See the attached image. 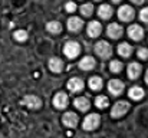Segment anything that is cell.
Instances as JSON below:
<instances>
[{"mask_svg": "<svg viewBox=\"0 0 148 138\" xmlns=\"http://www.w3.org/2000/svg\"><path fill=\"white\" fill-rule=\"evenodd\" d=\"M94 66H95V59L91 58V56H85V58L79 62V68L84 69V71H91Z\"/></svg>", "mask_w": 148, "mask_h": 138, "instance_id": "cell-15", "label": "cell"}, {"mask_svg": "<svg viewBox=\"0 0 148 138\" xmlns=\"http://www.w3.org/2000/svg\"><path fill=\"white\" fill-rule=\"evenodd\" d=\"M128 35H130L131 39H134V41H140V39H143L144 30L141 29V26H138V25H132V26L128 27Z\"/></svg>", "mask_w": 148, "mask_h": 138, "instance_id": "cell-8", "label": "cell"}, {"mask_svg": "<svg viewBox=\"0 0 148 138\" xmlns=\"http://www.w3.org/2000/svg\"><path fill=\"white\" fill-rule=\"evenodd\" d=\"M53 105H55L58 109H63V108H66V105H68V95L63 93V92L56 93L55 98H53Z\"/></svg>", "mask_w": 148, "mask_h": 138, "instance_id": "cell-6", "label": "cell"}, {"mask_svg": "<svg viewBox=\"0 0 148 138\" xmlns=\"http://www.w3.org/2000/svg\"><path fill=\"white\" fill-rule=\"evenodd\" d=\"M26 38H27V33H26L25 30H16V32H14V39H16V41L23 42V41H26Z\"/></svg>", "mask_w": 148, "mask_h": 138, "instance_id": "cell-27", "label": "cell"}, {"mask_svg": "<svg viewBox=\"0 0 148 138\" xmlns=\"http://www.w3.org/2000/svg\"><path fill=\"white\" fill-rule=\"evenodd\" d=\"M106 32H108V36H109V38L118 39V38L122 36V32H124V30H122V27H121L118 23H111V25L108 26Z\"/></svg>", "mask_w": 148, "mask_h": 138, "instance_id": "cell-7", "label": "cell"}, {"mask_svg": "<svg viewBox=\"0 0 148 138\" xmlns=\"http://www.w3.org/2000/svg\"><path fill=\"white\" fill-rule=\"evenodd\" d=\"M23 104H25L26 106L32 108V109H36V108L40 106V99H39L38 96H35V95H27V96H25Z\"/></svg>", "mask_w": 148, "mask_h": 138, "instance_id": "cell-11", "label": "cell"}, {"mask_svg": "<svg viewBox=\"0 0 148 138\" xmlns=\"http://www.w3.org/2000/svg\"><path fill=\"white\" fill-rule=\"evenodd\" d=\"M65 7H66V10H68V12H71V13L76 10V4H75V3H72V1L66 3V6H65Z\"/></svg>", "mask_w": 148, "mask_h": 138, "instance_id": "cell-30", "label": "cell"}, {"mask_svg": "<svg viewBox=\"0 0 148 138\" xmlns=\"http://www.w3.org/2000/svg\"><path fill=\"white\" fill-rule=\"evenodd\" d=\"M131 52H132V47L128 45V43H121V45L118 46V53L121 56H130Z\"/></svg>", "mask_w": 148, "mask_h": 138, "instance_id": "cell-22", "label": "cell"}, {"mask_svg": "<svg viewBox=\"0 0 148 138\" xmlns=\"http://www.w3.org/2000/svg\"><path fill=\"white\" fill-rule=\"evenodd\" d=\"M68 88H69V91H72V92H79L84 88V82L79 78H72L68 82Z\"/></svg>", "mask_w": 148, "mask_h": 138, "instance_id": "cell-14", "label": "cell"}, {"mask_svg": "<svg viewBox=\"0 0 148 138\" xmlns=\"http://www.w3.org/2000/svg\"><path fill=\"white\" fill-rule=\"evenodd\" d=\"M62 66H63V63H62V60L58 59V58H52L49 60V68L53 72H60V71H62Z\"/></svg>", "mask_w": 148, "mask_h": 138, "instance_id": "cell-19", "label": "cell"}, {"mask_svg": "<svg viewBox=\"0 0 148 138\" xmlns=\"http://www.w3.org/2000/svg\"><path fill=\"white\" fill-rule=\"evenodd\" d=\"M112 1H114V3H119L121 0H112Z\"/></svg>", "mask_w": 148, "mask_h": 138, "instance_id": "cell-33", "label": "cell"}, {"mask_svg": "<svg viewBox=\"0 0 148 138\" xmlns=\"http://www.w3.org/2000/svg\"><path fill=\"white\" fill-rule=\"evenodd\" d=\"M132 3H135V4H141V3H144V0H131Z\"/></svg>", "mask_w": 148, "mask_h": 138, "instance_id": "cell-31", "label": "cell"}, {"mask_svg": "<svg viewBox=\"0 0 148 138\" xmlns=\"http://www.w3.org/2000/svg\"><path fill=\"white\" fill-rule=\"evenodd\" d=\"M95 52L101 58H109L111 53H112V47H111L109 43H106L105 41H101V42H98L95 45Z\"/></svg>", "mask_w": 148, "mask_h": 138, "instance_id": "cell-2", "label": "cell"}, {"mask_svg": "<svg viewBox=\"0 0 148 138\" xmlns=\"http://www.w3.org/2000/svg\"><path fill=\"white\" fill-rule=\"evenodd\" d=\"M109 69H111L114 73H118V72H121V71H122V63H121V62H118V60H112V62H111V65H109Z\"/></svg>", "mask_w": 148, "mask_h": 138, "instance_id": "cell-26", "label": "cell"}, {"mask_svg": "<svg viewBox=\"0 0 148 138\" xmlns=\"http://www.w3.org/2000/svg\"><path fill=\"white\" fill-rule=\"evenodd\" d=\"M79 50H81L79 43H78V42H73V41L66 42V43H65V47H63V52H65V55H66L68 58H76V56L79 55Z\"/></svg>", "mask_w": 148, "mask_h": 138, "instance_id": "cell-1", "label": "cell"}, {"mask_svg": "<svg viewBox=\"0 0 148 138\" xmlns=\"http://www.w3.org/2000/svg\"><path fill=\"white\" fill-rule=\"evenodd\" d=\"M46 29L49 30L50 33H59V32H60V23H58V22H50V23H48Z\"/></svg>", "mask_w": 148, "mask_h": 138, "instance_id": "cell-24", "label": "cell"}, {"mask_svg": "<svg viewBox=\"0 0 148 138\" xmlns=\"http://www.w3.org/2000/svg\"><path fill=\"white\" fill-rule=\"evenodd\" d=\"M140 72H141V66L138 63H135V62L130 63V66H128V78L135 79V78H138Z\"/></svg>", "mask_w": 148, "mask_h": 138, "instance_id": "cell-17", "label": "cell"}, {"mask_svg": "<svg viewBox=\"0 0 148 138\" xmlns=\"http://www.w3.org/2000/svg\"><path fill=\"white\" fill-rule=\"evenodd\" d=\"M128 108H130V104H128V102H125V101L116 102V104L114 105V108H112V117H114V118L122 117V115L128 111Z\"/></svg>", "mask_w": 148, "mask_h": 138, "instance_id": "cell-4", "label": "cell"}, {"mask_svg": "<svg viewBox=\"0 0 148 138\" xmlns=\"http://www.w3.org/2000/svg\"><path fill=\"white\" fill-rule=\"evenodd\" d=\"M140 19H141L143 22H147L148 23V7H145V9L141 10V13H140Z\"/></svg>", "mask_w": 148, "mask_h": 138, "instance_id": "cell-28", "label": "cell"}, {"mask_svg": "<svg viewBox=\"0 0 148 138\" xmlns=\"http://www.w3.org/2000/svg\"><path fill=\"white\" fill-rule=\"evenodd\" d=\"M73 105H75L79 111H88V109H89V106H91V104H89L88 98H84V96L76 98V99L73 101Z\"/></svg>", "mask_w": 148, "mask_h": 138, "instance_id": "cell-13", "label": "cell"}, {"mask_svg": "<svg viewBox=\"0 0 148 138\" xmlns=\"http://www.w3.org/2000/svg\"><path fill=\"white\" fill-rule=\"evenodd\" d=\"M95 105L98 106V108H106L108 106V98L106 96H98L97 99H95Z\"/></svg>", "mask_w": 148, "mask_h": 138, "instance_id": "cell-25", "label": "cell"}, {"mask_svg": "<svg viewBox=\"0 0 148 138\" xmlns=\"http://www.w3.org/2000/svg\"><path fill=\"white\" fill-rule=\"evenodd\" d=\"M145 82L148 84V71H147V73H145Z\"/></svg>", "mask_w": 148, "mask_h": 138, "instance_id": "cell-32", "label": "cell"}, {"mask_svg": "<svg viewBox=\"0 0 148 138\" xmlns=\"http://www.w3.org/2000/svg\"><path fill=\"white\" fill-rule=\"evenodd\" d=\"M98 14L102 19H109L112 16V7L109 4H102L98 9Z\"/></svg>", "mask_w": 148, "mask_h": 138, "instance_id": "cell-18", "label": "cell"}, {"mask_svg": "<svg viewBox=\"0 0 148 138\" xmlns=\"http://www.w3.org/2000/svg\"><path fill=\"white\" fill-rule=\"evenodd\" d=\"M130 96H131L132 99H141V98L144 96V91H143L140 87H132V88L130 89Z\"/></svg>", "mask_w": 148, "mask_h": 138, "instance_id": "cell-21", "label": "cell"}, {"mask_svg": "<svg viewBox=\"0 0 148 138\" xmlns=\"http://www.w3.org/2000/svg\"><path fill=\"white\" fill-rule=\"evenodd\" d=\"M99 122H101V118H99L98 114H91V115H88V117L85 118V121H84V128L88 130V131L95 130L99 125Z\"/></svg>", "mask_w": 148, "mask_h": 138, "instance_id": "cell-3", "label": "cell"}, {"mask_svg": "<svg viewBox=\"0 0 148 138\" xmlns=\"http://www.w3.org/2000/svg\"><path fill=\"white\" fill-rule=\"evenodd\" d=\"M89 88L92 91H99L102 88V79L99 76H92L89 79Z\"/></svg>", "mask_w": 148, "mask_h": 138, "instance_id": "cell-20", "label": "cell"}, {"mask_svg": "<svg viewBox=\"0 0 148 138\" xmlns=\"http://www.w3.org/2000/svg\"><path fill=\"white\" fill-rule=\"evenodd\" d=\"M92 12H94V7H92L91 3H85V4L81 6V13H82L84 16H91Z\"/></svg>", "mask_w": 148, "mask_h": 138, "instance_id": "cell-23", "label": "cell"}, {"mask_svg": "<svg viewBox=\"0 0 148 138\" xmlns=\"http://www.w3.org/2000/svg\"><path fill=\"white\" fill-rule=\"evenodd\" d=\"M62 121H63V124H65L66 127L73 128V127H76V125H78V115H76V114H73V112H66V114L63 115Z\"/></svg>", "mask_w": 148, "mask_h": 138, "instance_id": "cell-9", "label": "cell"}, {"mask_svg": "<svg viewBox=\"0 0 148 138\" xmlns=\"http://www.w3.org/2000/svg\"><path fill=\"white\" fill-rule=\"evenodd\" d=\"M138 58H141V59H148V49L141 47V49L138 50Z\"/></svg>", "mask_w": 148, "mask_h": 138, "instance_id": "cell-29", "label": "cell"}, {"mask_svg": "<svg viewBox=\"0 0 148 138\" xmlns=\"http://www.w3.org/2000/svg\"><path fill=\"white\" fill-rule=\"evenodd\" d=\"M118 17H119L121 20H124V22L131 20V19L134 17V10H132V7H130V6H121L119 10H118Z\"/></svg>", "mask_w": 148, "mask_h": 138, "instance_id": "cell-5", "label": "cell"}, {"mask_svg": "<svg viewBox=\"0 0 148 138\" xmlns=\"http://www.w3.org/2000/svg\"><path fill=\"white\" fill-rule=\"evenodd\" d=\"M82 27V20L79 17H71L68 20V29L71 32H78Z\"/></svg>", "mask_w": 148, "mask_h": 138, "instance_id": "cell-16", "label": "cell"}, {"mask_svg": "<svg viewBox=\"0 0 148 138\" xmlns=\"http://www.w3.org/2000/svg\"><path fill=\"white\" fill-rule=\"evenodd\" d=\"M108 89H109V92L112 95H119L124 91V84L121 81H118V79H112L109 82V85H108Z\"/></svg>", "mask_w": 148, "mask_h": 138, "instance_id": "cell-10", "label": "cell"}, {"mask_svg": "<svg viewBox=\"0 0 148 138\" xmlns=\"http://www.w3.org/2000/svg\"><path fill=\"white\" fill-rule=\"evenodd\" d=\"M101 30H102V27H101V23H98V22H91L88 25V29H86V32H88V35L91 38L99 36L101 35Z\"/></svg>", "mask_w": 148, "mask_h": 138, "instance_id": "cell-12", "label": "cell"}]
</instances>
